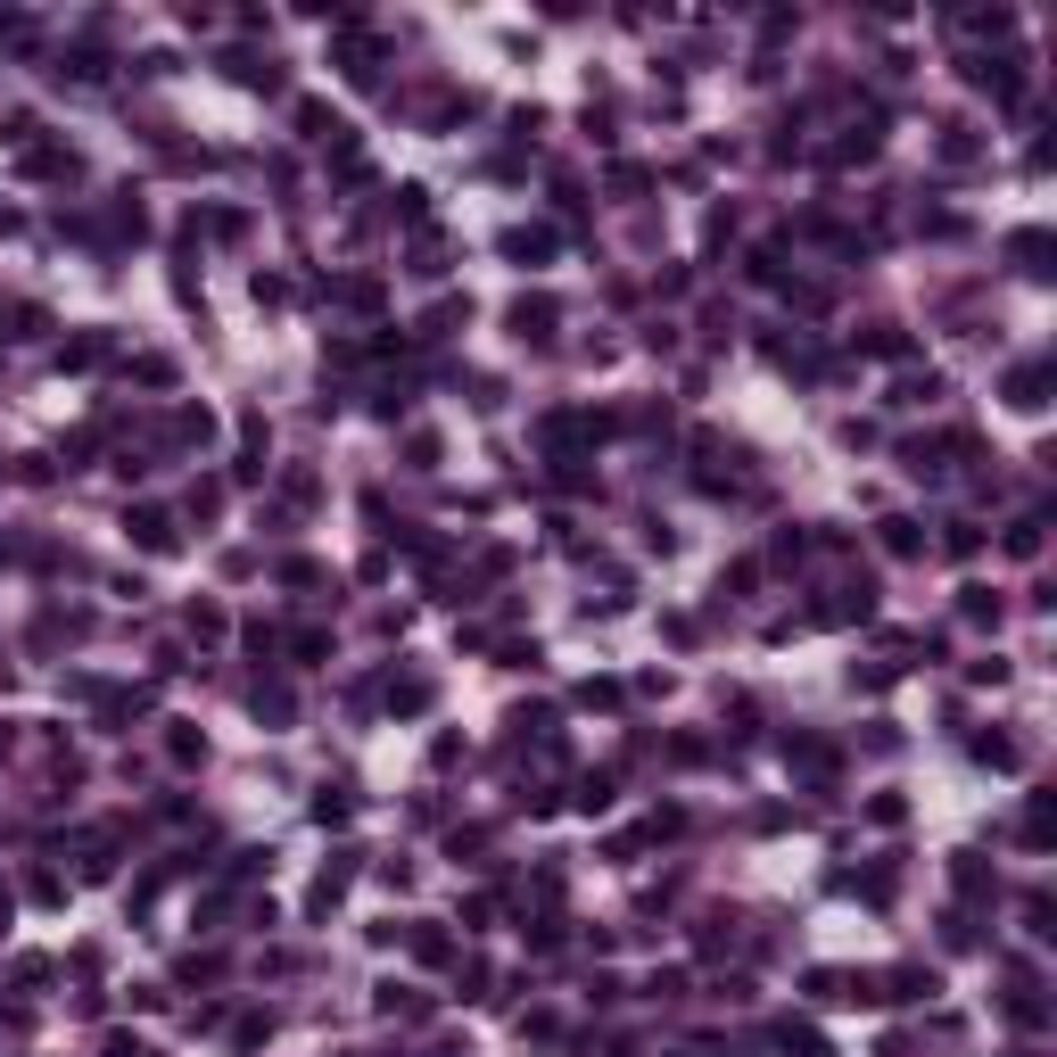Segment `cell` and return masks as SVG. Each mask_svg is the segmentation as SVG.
I'll return each instance as SVG.
<instances>
[{
  "label": "cell",
  "instance_id": "obj_27",
  "mask_svg": "<svg viewBox=\"0 0 1057 1057\" xmlns=\"http://www.w3.org/2000/svg\"><path fill=\"white\" fill-rule=\"evenodd\" d=\"M438 455H446L438 430H405V463H413V472H438Z\"/></svg>",
  "mask_w": 1057,
  "mask_h": 1057
},
{
  "label": "cell",
  "instance_id": "obj_10",
  "mask_svg": "<svg viewBox=\"0 0 1057 1057\" xmlns=\"http://www.w3.org/2000/svg\"><path fill=\"white\" fill-rule=\"evenodd\" d=\"M950 884H959V892H966V900H992V892H1000V876H992V868H983V859H975V852H950Z\"/></svg>",
  "mask_w": 1057,
  "mask_h": 1057
},
{
  "label": "cell",
  "instance_id": "obj_17",
  "mask_svg": "<svg viewBox=\"0 0 1057 1057\" xmlns=\"http://www.w3.org/2000/svg\"><path fill=\"white\" fill-rule=\"evenodd\" d=\"M785 760H793V769H810V776H826V769H835V743H818V736H785Z\"/></svg>",
  "mask_w": 1057,
  "mask_h": 1057
},
{
  "label": "cell",
  "instance_id": "obj_13",
  "mask_svg": "<svg viewBox=\"0 0 1057 1057\" xmlns=\"http://www.w3.org/2000/svg\"><path fill=\"white\" fill-rule=\"evenodd\" d=\"M166 760H175V769H199L207 760V736L190 719H166Z\"/></svg>",
  "mask_w": 1057,
  "mask_h": 1057
},
{
  "label": "cell",
  "instance_id": "obj_29",
  "mask_svg": "<svg viewBox=\"0 0 1057 1057\" xmlns=\"http://www.w3.org/2000/svg\"><path fill=\"white\" fill-rule=\"evenodd\" d=\"M182 628H190V636H199V645H215V636H223V628H232V620H223V612H215V603H190V612H182Z\"/></svg>",
  "mask_w": 1057,
  "mask_h": 1057
},
{
  "label": "cell",
  "instance_id": "obj_41",
  "mask_svg": "<svg viewBox=\"0 0 1057 1057\" xmlns=\"http://www.w3.org/2000/svg\"><path fill=\"white\" fill-rule=\"evenodd\" d=\"M1008 553H1016V562H1033V553H1042V521H1016V529H1008Z\"/></svg>",
  "mask_w": 1057,
  "mask_h": 1057
},
{
  "label": "cell",
  "instance_id": "obj_53",
  "mask_svg": "<svg viewBox=\"0 0 1057 1057\" xmlns=\"http://www.w3.org/2000/svg\"><path fill=\"white\" fill-rule=\"evenodd\" d=\"M9 909H17V900H9V892H0V926H9Z\"/></svg>",
  "mask_w": 1057,
  "mask_h": 1057
},
{
  "label": "cell",
  "instance_id": "obj_35",
  "mask_svg": "<svg viewBox=\"0 0 1057 1057\" xmlns=\"http://www.w3.org/2000/svg\"><path fill=\"white\" fill-rule=\"evenodd\" d=\"M975 546H983V529H975V521H950V529H942V553H950V562H966Z\"/></svg>",
  "mask_w": 1057,
  "mask_h": 1057
},
{
  "label": "cell",
  "instance_id": "obj_40",
  "mask_svg": "<svg viewBox=\"0 0 1057 1057\" xmlns=\"http://www.w3.org/2000/svg\"><path fill=\"white\" fill-rule=\"evenodd\" d=\"M802 992H810V1000H843V975H835V966H810Z\"/></svg>",
  "mask_w": 1057,
  "mask_h": 1057
},
{
  "label": "cell",
  "instance_id": "obj_28",
  "mask_svg": "<svg viewBox=\"0 0 1057 1057\" xmlns=\"http://www.w3.org/2000/svg\"><path fill=\"white\" fill-rule=\"evenodd\" d=\"M182 505H190V521H215V512H223V479H190Z\"/></svg>",
  "mask_w": 1057,
  "mask_h": 1057
},
{
  "label": "cell",
  "instance_id": "obj_54",
  "mask_svg": "<svg viewBox=\"0 0 1057 1057\" xmlns=\"http://www.w3.org/2000/svg\"><path fill=\"white\" fill-rule=\"evenodd\" d=\"M1008 1057H1033V1049H1008Z\"/></svg>",
  "mask_w": 1057,
  "mask_h": 1057
},
{
  "label": "cell",
  "instance_id": "obj_9",
  "mask_svg": "<svg viewBox=\"0 0 1057 1057\" xmlns=\"http://www.w3.org/2000/svg\"><path fill=\"white\" fill-rule=\"evenodd\" d=\"M1000 389H1008V405H1016V413H1042V405H1049V397H1042V389H1049V372H1042V363H1016V372L1000 380Z\"/></svg>",
  "mask_w": 1057,
  "mask_h": 1057
},
{
  "label": "cell",
  "instance_id": "obj_4",
  "mask_svg": "<svg viewBox=\"0 0 1057 1057\" xmlns=\"http://www.w3.org/2000/svg\"><path fill=\"white\" fill-rule=\"evenodd\" d=\"M933 992H942L933 966H892V975H876V1000H933Z\"/></svg>",
  "mask_w": 1057,
  "mask_h": 1057
},
{
  "label": "cell",
  "instance_id": "obj_12",
  "mask_svg": "<svg viewBox=\"0 0 1057 1057\" xmlns=\"http://www.w3.org/2000/svg\"><path fill=\"white\" fill-rule=\"evenodd\" d=\"M256 719H265V727H289V719H298V695H289V686L282 678H265V686H256Z\"/></svg>",
  "mask_w": 1057,
  "mask_h": 1057
},
{
  "label": "cell",
  "instance_id": "obj_48",
  "mask_svg": "<svg viewBox=\"0 0 1057 1057\" xmlns=\"http://www.w3.org/2000/svg\"><path fill=\"white\" fill-rule=\"evenodd\" d=\"M653 175H645V166H612V190H620V199H636V190H645Z\"/></svg>",
  "mask_w": 1057,
  "mask_h": 1057
},
{
  "label": "cell",
  "instance_id": "obj_38",
  "mask_svg": "<svg viewBox=\"0 0 1057 1057\" xmlns=\"http://www.w3.org/2000/svg\"><path fill=\"white\" fill-rule=\"evenodd\" d=\"M413 273H422V282H438V273H446V240H422V249H413Z\"/></svg>",
  "mask_w": 1057,
  "mask_h": 1057
},
{
  "label": "cell",
  "instance_id": "obj_44",
  "mask_svg": "<svg viewBox=\"0 0 1057 1057\" xmlns=\"http://www.w3.org/2000/svg\"><path fill=\"white\" fill-rule=\"evenodd\" d=\"M900 818H909V802H900V793H876V802H868V826H900Z\"/></svg>",
  "mask_w": 1057,
  "mask_h": 1057
},
{
  "label": "cell",
  "instance_id": "obj_8",
  "mask_svg": "<svg viewBox=\"0 0 1057 1057\" xmlns=\"http://www.w3.org/2000/svg\"><path fill=\"white\" fill-rule=\"evenodd\" d=\"M430 702H438V686H430L422 669H405V678H389V710H397V719H422Z\"/></svg>",
  "mask_w": 1057,
  "mask_h": 1057
},
{
  "label": "cell",
  "instance_id": "obj_2",
  "mask_svg": "<svg viewBox=\"0 0 1057 1057\" xmlns=\"http://www.w3.org/2000/svg\"><path fill=\"white\" fill-rule=\"evenodd\" d=\"M125 537H133L141 553H182V529H175V512H166V505H133V512H125Z\"/></svg>",
  "mask_w": 1057,
  "mask_h": 1057
},
{
  "label": "cell",
  "instance_id": "obj_37",
  "mask_svg": "<svg viewBox=\"0 0 1057 1057\" xmlns=\"http://www.w3.org/2000/svg\"><path fill=\"white\" fill-rule=\"evenodd\" d=\"M579 810H586V818H603V810H612V776H586V785H579Z\"/></svg>",
  "mask_w": 1057,
  "mask_h": 1057
},
{
  "label": "cell",
  "instance_id": "obj_33",
  "mask_svg": "<svg viewBox=\"0 0 1057 1057\" xmlns=\"http://www.w3.org/2000/svg\"><path fill=\"white\" fill-rule=\"evenodd\" d=\"M289 653H298L306 669H315V662H331V628H298V636H289Z\"/></svg>",
  "mask_w": 1057,
  "mask_h": 1057
},
{
  "label": "cell",
  "instance_id": "obj_30",
  "mask_svg": "<svg viewBox=\"0 0 1057 1057\" xmlns=\"http://www.w3.org/2000/svg\"><path fill=\"white\" fill-rule=\"evenodd\" d=\"M455 323H472V298H438V306H430V323H422V331H430V339H446Z\"/></svg>",
  "mask_w": 1057,
  "mask_h": 1057
},
{
  "label": "cell",
  "instance_id": "obj_34",
  "mask_svg": "<svg viewBox=\"0 0 1057 1057\" xmlns=\"http://www.w3.org/2000/svg\"><path fill=\"white\" fill-rule=\"evenodd\" d=\"M175 430H182L190 446H207V438H215V413H207V405H182V413H175Z\"/></svg>",
  "mask_w": 1057,
  "mask_h": 1057
},
{
  "label": "cell",
  "instance_id": "obj_46",
  "mask_svg": "<svg viewBox=\"0 0 1057 1057\" xmlns=\"http://www.w3.org/2000/svg\"><path fill=\"white\" fill-rule=\"evenodd\" d=\"M455 983H463V1000H496V992H488V983H496V975H488V966H479V959H472V966H463V975H455Z\"/></svg>",
  "mask_w": 1057,
  "mask_h": 1057
},
{
  "label": "cell",
  "instance_id": "obj_32",
  "mask_svg": "<svg viewBox=\"0 0 1057 1057\" xmlns=\"http://www.w3.org/2000/svg\"><path fill=\"white\" fill-rule=\"evenodd\" d=\"M133 380L141 389H175V356H133Z\"/></svg>",
  "mask_w": 1057,
  "mask_h": 1057
},
{
  "label": "cell",
  "instance_id": "obj_16",
  "mask_svg": "<svg viewBox=\"0 0 1057 1057\" xmlns=\"http://www.w3.org/2000/svg\"><path fill=\"white\" fill-rule=\"evenodd\" d=\"M876 537H884V553H892V562H917V553H926V529L900 521V512H892V521H884Z\"/></svg>",
  "mask_w": 1057,
  "mask_h": 1057
},
{
  "label": "cell",
  "instance_id": "obj_31",
  "mask_svg": "<svg viewBox=\"0 0 1057 1057\" xmlns=\"http://www.w3.org/2000/svg\"><path fill=\"white\" fill-rule=\"evenodd\" d=\"M356 818V793H331V785H323L315 793V826H348Z\"/></svg>",
  "mask_w": 1057,
  "mask_h": 1057
},
{
  "label": "cell",
  "instance_id": "obj_39",
  "mask_svg": "<svg viewBox=\"0 0 1057 1057\" xmlns=\"http://www.w3.org/2000/svg\"><path fill=\"white\" fill-rule=\"evenodd\" d=\"M249 298H256V306H289V282H282V273H256Z\"/></svg>",
  "mask_w": 1057,
  "mask_h": 1057
},
{
  "label": "cell",
  "instance_id": "obj_26",
  "mask_svg": "<svg viewBox=\"0 0 1057 1057\" xmlns=\"http://www.w3.org/2000/svg\"><path fill=\"white\" fill-rule=\"evenodd\" d=\"M859 348H868V356H909V331H900V323H868Z\"/></svg>",
  "mask_w": 1057,
  "mask_h": 1057
},
{
  "label": "cell",
  "instance_id": "obj_36",
  "mask_svg": "<svg viewBox=\"0 0 1057 1057\" xmlns=\"http://www.w3.org/2000/svg\"><path fill=\"white\" fill-rule=\"evenodd\" d=\"M743 282H760V289H769V282H785V265H776V249H752V256H743Z\"/></svg>",
  "mask_w": 1057,
  "mask_h": 1057
},
{
  "label": "cell",
  "instance_id": "obj_3",
  "mask_svg": "<svg viewBox=\"0 0 1057 1057\" xmlns=\"http://www.w3.org/2000/svg\"><path fill=\"white\" fill-rule=\"evenodd\" d=\"M348 884H356V852H331V859H323V876H315V892H306V909H315V917H331Z\"/></svg>",
  "mask_w": 1057,
  "mask_h": 1057
},
{
  "label": "cell",
  "instance_id": "obj_51",
  "mask_svg": "<svg viewBox=\"0 0 1057 1057\" xmlns=\"http://www.w3.org/2000/svg\"><path fill=\"white\" fill-rule=\"evenodd\" d=\"M9 752H17V727H9V719H0V760H9Z\"/></svg>",
  "mask_w": 1057,
  "mask_h": 1057
},
{
  "label": "cell",
  "instance_id": "obj_24",
  "mask_svg": "<svg viewBox=\"0 0 1057 1057\" xmlns=\"http://www.w3.org/2000/svg\"><path fill=\"white\" fill-rule=\"evenodd\" d=\"M933 397H942V372H900L892 405H933Z\"/></svg>",
  "mask_w": 1057,
  "mask_h": 1057
},
{
  "label": "cell",
  "instance_id": "obj_7",
  "mask_svg": "<svg viewBox=\"0 0 1057 1057\" xmlns=\"http://www.w3.org/2000/svg\"><path fill=\"white\" fill-rule=\"evenodd\" d=\"M405 950H413L422 966H455V933L430 926V917H422V926H405Z\"/></svg>",
  "mask_w": 1057,
  "mask_h": 1057
},
{
  "label": "cell",
  "instance_id": "obj_14",
  "mask_svg": "<svg viewBox=\"0 0 1057 1057\" xmlns=\"http://www.w3.org/2000/svg\"><path fill=\"white\" fill-rule=\"evenodd\" d=\"M776 1049H785V1057H835V1049H826V1033L802 1025V1016H785V1025H776Z\"/></svg>",
  "mask_w": 1057,
  "mask_h": 1057
},
{
  "label": "cell",
  "instance_id": "obj_21",
  "mask_svg": "<svg viewBox=\"0 0 1057 1057\" xmlns=\"http://www.w3.org/2000/svg\"><path fill=\"white\" fill-rule=\"evenodd\" d=\"M959 620H975V628H1000V595H992V586H959Z\"/></svg>",
  "mask_w": 1057,
  "mask_h": 1057
},
{
  "label": "cell",
  "instance_id": "obj_6",
  "mask_svg": "<svg viewBox=\"0 0 1057 1057\" xmlns=\"http://www.w3.org/2000/svg\"><path fill=\"white\" fill-rule=\"evenodd\" d=\"M25 175H33V182H75L83 158H75V149H59V141H42V149H25Z\"/></svg>",
  "mask_w": 1057,
  "mask_h": 1057
},
{
  "label": "cell",
  "instance_id": "obj_49",
  "mask_svg": "<svg viewBox=\"0 0 1057 1057\" xmlns=\"http://www.w3.org/2000/svg\"><path fill=\"white\" fill-rule=\"evenodd\" d=\"M553 1033H562V1025H553L546 1008H529V1016H521V1042H553Z\"/></svg>",
  "mask_w": 1057,
  "mask_h": 1057
},
{
  "label": "cell",
  "instance_id": "obj_45",
  "mask_svg": "<svg viewBox=\"0 0 1057 1057\" xmlns=\"http://www.w3.org/2000/svg\"><path fill=\"white\" fill-rule=\"evenodd\" d=\"M892 678H900V669H892V662H868V669H859V662H852V686H868V695H884V686H892Z\"/></svg>",
  "mask_w": 1057,
  "mask_h": 1057
},
{
  "label": "cell",
  "instance_id": "obj_20",
  "mask_svg": "<svg viewBox=\"0 0 1057 1057\" xmlns=\"http://www.w3.org/2000/svg\"><path fill=\"white\" fill-rule=\"evenodd\" d=\"M298 133H306V141H339L348 125H339V116L323 108V99H298Z\"/></svg>",
  "mask_w": 1057,
  "mask_h": 1057
},
{
  "label": "cell",
  "instance_id": "obj_5",
  "mask_svg": "<svg viewBox=\"0 0 1057 1057\" xmlns=\"http://www.w3.org/2000/svg\"><path fill=\"white\" fill-rule=\"evenodd\" d=\"M496 249H505L512 265H546V256H553V232H546V223H512V232L496 240Z\"/></svg>",
  "mask_w": 1057,
  "mask_h": 1057
},
{
  "label": "cell",
  "instance_id": "obj_50",
  "mask_svg": "<svg viewBox=\"0 0 1057 1057\" xmlns=\"http://www.w3.org/2000/svg\"><path fill=\"white\" fill-rule=\"evenodd\" d=\"M99 1057H149V1049L133 1042V1033H108V1042H99Z\"/></svg>",
  "mask_w": 1057,
  "mask_h": 1057
},
{
  "label": "cell",
  "instance_id": "obj_43",
  "mask_svg": "<svg viewBox=\"0 0 1057 1057\" xmlns=\"http://www.w3.org/2000/svg\"><path fill=\"white\" fill-rule=\"evenodd\" d=\"M25 892H33V900H42V909H59V900H66V884H59V876H50V868H33V876H25Z\"/></svg>",
  "mask_w": 1057,
  "mask_h": 1057
},
{
  "label": "cell",
  "instance_id": "obj_52",
  "mask_svg": "<svg viewBox=\"0 0 1057 1057\" xmlns=\"http://www.w3.org/2000/svg\"><path fill=\"white\" fill-rule=\"evenodd\" d=\"M430 1057H472V1049H463V1042H438V1049H430Z\"/></svg>",
  "mask_w": 1057,
  "mask_h": 1057
},
{
  "label": "cell",
  "instance_id": "obj_47",
  "mask_svg": "<svg viewBox=\"0 0 1057 1057\" xmlns=\"http://www.w3.org/2000/svg\"><path fill=\"white\" fill-rule=\"evenodd\" d=\"M579 702H586V710H612V702H620V686H612V678H586V686H579Z\"/></svg>",
  "mask_w": 1057,
  "mask_h": 1057
},
{
  "label": "cell",
  "instance_id": "obj_15",
  "mask_svg": "<svg viewBox=\"0 0 1057 1057\" xmlns=\"http://www.w3.org/2000/svg\"><path fill=\"white\" fill-rule=\"evenodd\" d=\"M966 752H975L983 769H1016V760H1025V743H1016V736H1000V727H983V736L966 743Z\"/></svg>",
  "mask_w": 1057,
  "mask_h": 1057
},
{
  "label": "cell",
  "instance_id": "obj_23",
  "mask_svg": "<svg viewBox=\"0 0 1057 1057\" xmlns=\"http://www.w3.org/2000/svg\"><path fill=\"white\" fill-rule=\"evenodd\" d=\"M975 158H983L975 125H942V166H975Z\"/></svg>",
  "mask_w": 1057,
  "mask_h": 1057
},
{
  "label": "cell",
  "instance_id": "obj_18",
  "mask_svg": "<svg viewBox=\"0 0 1057 1057\" xmlns=\"http://www.w3.org/2000/svg\"><path fill=\"white\" fill-rule=\"evenodd\" d=\"M331 298H348L356 315H380V298H389V289H380V273H356V282H331Z\"/></svg>",
  "mask_w": 1057,
  "mask_h": 1057
},
{
  "label": "cell",
  "instance_id": "obj_42",
  "mask_svg": "<svg viewBox=\"0 0 1057 1057\" xmlns=\"http://www.w3.org/2000/svg\"><path fill=\"white\" fill-rule=\"evenodd\" d=\"M669 760H678V769H702L710 743H702V736H669Z\"/></svg>",
  "mask_w": 1057,
  "mask_h": 1057
},
{
  "label": "cell",
  "instance_id": "obj_19",
  "mask_svg": "<svg viewBox=\"0 0 1057 1057\" xmlns=\"http://www.w3.org/2000/svg\"><path fill=\"white\" fill-rule=\"evenodd\" d=\"M99 356H108V331H75V339L59 348V363H66V372H92Z\"/></svg>",
  "mask_w": 1057,
  "mask_h": 1057
},
{
  "label": "cell",
  "instance_id": "obj_11",
  "mask_svg": "<svg viewBox=\"0 0 1057 1057\" xmlns=\"http://www.w3.org/2000/svg\"><path fill=\"white\" fill-rule=\"evenodd\" d=\"M372 1008H380V1016H397V1025H422V1016H430V1000H422V992H405V983H380V992H372Z\"/></svg>",
  "mask_w": 1057,
  "mask_h": 1057
},
{
  "label": "cell",
  "instance_id": "obj_22",
  "mask_svg": "<svg viewBox=\"0 0 1057 1057\" xmlns=\"http://www.w3.org/2000/svg\"><path fill=\"white\" fill-rule=\"evenodd\" d=\"M1008 256H1016L1025 273H1049V265H1042V256H1049V232H1042V223H1025V232L1008 240Z\"/></svg>",
  "mask_w": 1057,
  "mask_h": 1057
},
{
  "label": "cell",
  "instance_id": "obj_25",
  "mask_svg": "<svg viewBox=\"0 0 1057 1057\" xmlns=\"http://www.w3.org/2000/svg\"><path fill=\"white\" fill-rule=\"evenodd\" d=\"M389 215H405V223H430V190H422V182H397V190H389Z\"/></svg>",
  "mask_w": 1057,
  "mask_h": 1057
},
{
  "label": "cell",
  "instance_id": "obj_1",
  "mask_svg": "<svg viewBox=\"0 0 1057 1057\" xmlns=\"http://www.w3.org/2000/svg\"><path fill=\"white\" fill-rule=\"evenodd\" d=\"M553 323H562V306H553L546 289H537V298H512V306H505V331L521 339V348H546V339H553Z\"/></svg>",
  "mask_w": 1057,
  "mask_h": 1057
}]
</instances>
